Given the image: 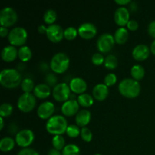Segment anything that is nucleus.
Masks as SVG:
<instances>
[{"mask_svg": "<svg viewBox=\"0 0 155 155\" xmlns=\"http://www.w3.org/2000/svg\"><path fill=\"white\" fill-rule=\"evenodd\" d=\"M118 90L123 96L127 98H136L141 91L139 81L133 78H125L118 85Z\"/></svg>", "mask_w": 155, "mask_h": 155, "instance_id": "nucleus-1", "label": "nucleus"}, {"mask_svg": "<svg viewBox=\"0 0 155 155\" xmlns=\"http://www.w3.org/2000/svg\"><path fill=\"white\" fill-rule=\"evenodd\" d=\"M22 78L19 71L16 69L6 68L0 73V83L8 89L16 88L21 84Z\"/></svg>", "mask_w": 155, "mask_h": 155, "instance_id": "nucleus-2", "label": "nucleus"}, {"mask_svg": "<svg viewBox=\"0 0 155 155\" xmlns=\"http://www.w3.org/2000/svg\"><path fill=\"white\" fill-rule=\"evenodd\" d=\"M68 127V121L62 115H54L48 120L45 124L47 132L54 136L65 133Z\"/></svg>", "mask_w": 155, "mask_h": 155, "instance_id": "nucleus-3", "label": "nucleus"}, {"mask_svg": "<svg viewBox=\"0 0 155 155\" xmlns=\"http://www.w3.org/2000/svg\"><path fill=\"white\" fill-rule=\"evenodd\" d=\"M70 65V58L64 52H58L54 54L50 61V67L53 72L56 74H63L68 69Z\"/></svg>", "mask_w": 155, "mask_h": 155, "instance_id": "nucleus-4", "label": "nucleus"}, {"mask_svg": "<svg viewBox=\"0 0 155 155\" xmlns=\"http://www.w3.org/2000/svg\"><path fill=\"white\" fill-rule=\"evenodd\" d=\"M27 32L25 28L22 27H16L10 30L8 36L9 42L14 46H23L27 42Z\"/></svg>", "mask_w": 155, "mask_h": 155, "instance_id": "nucleus-5", "label": "nucleus"}, {"mask_svg": "<svg viewBox=\"0 0 155 155\" xmlns=\"http://www.w3.org/2000/svg\"><path fill=\"white\" fill-rule=\"evenodd\" d=\"M36 104V98L32 93H23L18 101V107L20 110L27 113L34 109Z\"/></svg>", "mask_w": 155, "mask_h": 155, "instance_id": "nucleus-6", "label": "nucleus"}, {"mask_svg": "<svg viewBox=\"0 0 155 155\" xmlns=\"http://www.w3.org/2000/svg\"><path fill=\"white\" fill-rule=\"evenodd\" d=\"M18 21V14L14 8L5 7L0 11V24L2 27H8Z\"/></svg>", "mask_w": 155, "mask_h": 155, "instance_id": "nucleus-7", "label": "nucleus"}, {"mask_svg": "<svg viewBox=\"0 0 155 155\" xmlns=\"http://www.w3.org/2000/svg\"><path fill=\"white\" fill-rule=\"evenodd\" d=\"M71 88L66 83H58L52 90L53 98L58 101H66L69 100L71 95Z\"/></svg>", "mask_w": 155, "mask_h": 155, "instance_id": "nucleus-8", "label": "nucleus"}, {"mask_svg": "<svg viewBox=\"0 0 155 155\" xmlns=\"http://www.w3.org/2000/svg\"><path fill=\"white\" fill-rule=\"evenodd\" d=\"M115 40L113 35L110 33H103L97 40V48L101 53H107L113 48Z\"/></svg>", "mask_w": 155, "mask_h": 155, "instance_id": "nucleus-9", "label": "nucleus"}, {"mask_svg": "<svg viewBox=\"0 0 155 155\" xmlns=\"http://www.w3.org/2000/svg\"><path fill=\"white\" fill-rule=\"evenodd\" d=\"M34 133L29 129L20 130L15 136V142L22 148H28L34 140Z\"/></svg>", "mask_w": 155, "mask_h": 155, "instance_id": "nucleus-10", "label": "nucleus"}, {"mask_svg": "<svg viewBox=\"0 0 155 155\" xmlns=\"http://www.w3.org/2000/svg\"><path fill=\"white\" fill-rule=\"evenodd\" d=\"M64 31L61 27L58 24H51L47 27L46 36L51 42L57 43L61 42L64 37Z\"/></svg>", "mask_w": 155, "mask_h": 155, "instance_id": "nucleus-11", "label": "nucleus"}, {"mask_svg": "<svg viewBox=\"0 0 155 155\" xmlns=\"http://www.w3.org/2000/svg\"><path fill=\"white\" fill-rule=\"evenodd\" d=\"M80 36L85 39H92L97 34V27L92 23L86 22L80 24L78 28Z\"/></svg>", "mask_w": 155, "mask_h": 155, "instance_id": "nucleus-12", "label": "nucleus"}, {"mask_svg": "<svg viewBox=\"0 0 155 155\" xmlns=\"http://www.w3.org/2000/svg\"><path fill=\"white\" fill-rule=\"evenodd\" d=\"M54 112V104L51 101L41 103L37 108V115L42 120L49 119Z\"/></svg>", "mask_w": 155, "mask_h": 155, "instance_id": "nucleus-13", "label": "nucleus"}, {"mask_svg": "<svg viewBox=\"0 0 155 155\" xmlns=\"http://www.w3.org/2000/svg\"><path fill=\"white\" fill-rule=\"evenodd\" d=\"M80 104L75 99H69L63 103L61 106V112L67 117H71L77 115L80 110Z\"/></svg>", "mask_w": 155, "mask_h": 155, "instance_id": "nucleus-14", "label": "nucleus"}, {"mask_svg": "<svg viewBox=\"0 0 155 155\" xmlns=\"http://www.w3.org/2000/svg\"><path fill=\"white\" fill-rule=\"evenodd\" d=\"M115 23L120 27L127 25L130 21V12L126 7H120L114 13Z\"/></svg>", "mask_w": 155, "mask_h": 155, "instance_id": "nucleus-15", "label": "nucleus"}, {"mask_svg": "<svg viewBox=\"0 0 155 155\" xmlns=\"http://www.w3.org/2000/svg\"><path fill=\"white\" fill-rule=\"evenodd\" d=\"M150 48L145 44H139L137 45L133 50V57L134 59L139 61H145L148 58L150 54Z\"/></svg>", "mask_w": 155, "mask_h": 155, "instance_id": "nucleus-16", "label": "nucleus"}, {"mask_svg": "<svg viewBox=\"0 0 155 155\" xmlns=\"http://www.w3.org/2000/svg\"><path fill=\"white\" fill-rule=\"evenodd\" d=\"M70 88L71 90L75 94H81L85 93V91L87 89V83L80 77H74L70 82Z\"/></svg>", "mask_w": 155, "mask_h": 155, "instance_id": "nucleus-17", "label": "nucleus"}, {"mask_svg": "<svg viewBox=\"0 0 155 155\" xmlns=\"http://www.w3.org/2000/svg\"><path fill=\"white\" fill-rule=\"evenodd\" d=\"M108 93V86H106L104 83H98V84L95 85L92 89L93 97L98 101H103V100L106 99Z\"/></svg>", "mask_w": 155, "mask_h": 155, "instance_id": "nucleus-18", "label": "nucleus"}, {"mask_svg": "<svg viewBox=\"0 0 155 155\" xmlns=\"http://www.w3.org/2000/svg\"><path fill=\"white\" fill-rule=\"evenodd\" d=\"M18 56V50L14 45H7L2 51V58L6 62H12Z\"/></svg>", "mask_w": 155, "mask_h": 155, "instance_id": "nucleus-19", "label": "nucleus"}, {"mask_svg": "<svg viewBox=\"0 0 155 155\" xmlns=\"http://www.w3.org/2000/svg\"><path fill=\"white\" fill-rule=\"evenodd\" d=\"M51 94V89L46 83H39L35 86L33 89V95L38 98L45 99Z\"/></svg>", "mask_w": 155, "mask_h": 155, "instance_id": "nucleus-20", "label": "nucleus"}, {"mask_svg": "<svg viewBox=\"0 0 155 155\" xmlns=\"http://www.w3.org/2000/svg\"><path fill=\"white\" fill-rule=\"evenodd\" d=\"M91 120V112L89 110L83 109V110H80L77 114L75 117L76 124L78 127H86L87 124L90 122Z\"/></svg>", "mask_w": 155, "mask_h": 155, "instance_id": "nucleus-21", "label": "nucleus"}, {"mask_svg": "<svg viewBox=\"0 0 155 155\" xmlns=\"http://www.w3.org/2000/svg\"><path fill=\"white\" fill-rule=\"evenodd\" d=\"M114 37V40L116 43L120 44V45L124 44L127 42V39H128V30H127V29H126L125 27H119V28L115 31Z\"/></svg>", "mask_w": 155, "mask_h": 155, "instance_id": "nucleus-22", "label": "nucleus"}, {"mask_svg": "<svg viewBox=\"0 0 155 155\" xmlns=\"http://www.w3.org/2000/svg\"><path fill=\"white\" fill-rule=\"evenodd\" d=\"M15 141L12 137H4L0 141V150L3 152H8L15 147Z\"/></svg>", "mask_w": 155, "mask_h": 155, "instance_id": "nucleus-23", "label": "nucleus"}, {"mask_svg": "<svg viewBox=\"0 0 155 155\" xmlns=\"http://www.w3.org/2000/svg\"><path fill=\"white\" fill-rule=\"evenodd\" d=\"M131 76L133 79L139 81V80H142L145 77V68L140 64H135L131 68Z\"/></svg>", "mask_w": 155, "mask_h": 155, "instance_id": "nucleus-24", "label": "nucleus"}, {"mask_svg": "<svg viewBox=\"0 0 155 155\" xmlns=\"http://www.w3.org/2000/svg\"><path fill=\"white\" fill-rule=\"evenodd\" d=\"M18 58L23 62L30 61L32 58V51L27 45H23L18 49Z\"/></svg>", "mask_w": 155, "mask_h": 155, "instance_id": "nucleus-25", "label": "nucleus"}, {"mask_svg": "<svg viewBox=\"0 0 155 155\" xmlns=\"http://www.w3.org/2000/svg\"><path fill=\"white\" fill-rule=\"evenodd\" d=\"M77 101L83 107H89L93 104L94 99L89 94L83 93L81 95H79V96L77 97Z\"/></svg>", "mask_w": 155, "mask_h": 155, "instance_id": "nucleus-26", "label": "nucleus"}, {"mask_svg": "<svg viewBox=\"0 0 155 155\" xmlns=\"http://www.w3.org/2000/svg\"><path fill=\"white\" fill-rule=\"evenodd\" d=\"M104 64L107 69H115L118 64L117 58L115 55H114V54H108V55L106 56L105 59H104Z\"/></svg>", "mask_w": 155, "mask_h": 155, "instance_id": "nucleus-27", "label": "nucleus"}, {"mask_svg": "<svg viewBox=\"0 0 155 155\" xmlns=\"http://www.w3.org/2000/svg\"><path fill=\"white\" fill-rule=\"evenodd\" d=\"M61 153L62 155H80V149L75 144H68L65 145Z\"/></svg>", "mask_w": 155, "mask_h": 155, "instance_id": "nucleus-28", "label": "nucleus"}, {"mask_svg": "<svg viewBox=\"0 0 155 155\" xmlns=\"http://www.w3.org/2000/svg\"><path fill=\"white\" fill-rule=\"evenodd\" d=\"M57 18V13L54 9H47L43 15V20L46 24H54V21Z\"/></svg>", "mask_w": 155, "mask_h": 155, "instance_id": "nucleus-29", "label": "nucleus"}, {"mask_svg": "<svg viewBox=\"0 0 155 155\" xmlns=\"http://www.w3.org/2000/svg\"><path fill=\"white\" fill-rule=\"evenodd\" d=\"M51 143H52L53 148H55V149L58 150V151L63 150L65 147L64 138L61 135H56L52 138Z\"/></svg>", "mask_w": 155, "mask_h": 155, "instance_id": "nucleus-30", "label": "nucleus"}, {"mask_svg": "<svg viewBox=\"0 0 155 155\" xmlns=\"http://www.w3.org/2000/svg\"><path fill=\"white\" fill-rule=\"evenodd\" d=\"M21 86L24 93H31V92L33 91L35 88L34 82L30 78H26L23 80Z\"/></svg>", "mask_w": 155, "mask_h": 155, "instance_id": "nucleus-31", "label": "nucleus"}, {"mask_svg": "<svg viewBox=\"0 0 155 155\" xmlns=\"http://www.w3.org/2000/svg\"><path fill=\"white\" fill-rule=\"evenodd\" d=\"M13 112V106L10 103H3L0 106V117H7Z\"/></svg>", "mask_w": 155, "mask_h": 155, "instance_id": "nucleus-32", "label": "nucleus"}, {"mask_svg": "<svg viewBox=\"0 0 155 155\" xmlns=\"http://www.w3.org/2000/svg\"><path fill=\"white\" fill-rule=\"evenodd\" d=\"M78 34V30L73 27H69L66 28L64 31V37L68 40H73L75 39Z\"/></svg>", "mask_w": 155, "mask_h": 155, "instance_id": "nucleus-33", "label": "nucleus"}, {"mask_svg": "<svg viewBox=\"0 0 155 155\" xmlns=\"http://www.w3.org/2000/svg\"><path fill=\"white\" fill-rule=\"evenodd\" d=\"M66 133L69 137L77 138L81 133V130H80V128H79V127L77 125L71 124V125L68 126Z\"/></svg>", "mask_w": 155, "mask_h": 155, "instance_id": "nucleus-34", "label": "nucleus"}, {"mask_svg": "<svg viewBox=\"0 0 155 155\" xmlns=\"http://www.w3.org/2000/svg\"><path fill=\"white\" fill-rule=\"evenodd\" d=\"M81 138L83 141L86 142H89L92 139V133L89 128L87 127H83L81 130V133H80Z\"/></svg>", "mask_w": 155, "mask_h": 155, "instance_id": "nucleus-35", "label": "nucleus"}, {"mask_svg": "<svg viewBox=\"0 0 155 155\" xmlns=\"http://www.w3.org/2000/svg\"><path fill=\"white\" fill-rule=\"evenodd\" d=\"M117 76L113 73H110V74H107L104 77V83L107 86H112L117 83Z\"/></svg>", "mask_w": 155, "mask_h": 155, "instance_id": "nucleus-36", "label": "nucleus"}, {"mask_svg": "<svg viewBox=\"0 0 155 155\" xmlns=\"http://www.w3.org/2000/svg\"><path fill=\"white\" fill-rule=\"evenodd\" d=\"M104 58L101 53H95L92 56V62L96 66H100L104 62Z\"/></svg>", "mask_w": 155, "mask_h": 155, "instance_id": "nucleus-37", "label": "nucleus"}, {"mask_svg": "<svg viewBox=\"0 0 155 155\" xmlns=\"http://www.w3.org/2000/svg\"><path fill=\"white\" fill-rule=\"evenodd\" d=\"M57 77L54 75V74H51L49 73L48 74H47L46 77H45V82H46L47 85H49V86H54V85H57Z\"/></svg>", "mask_w": 155, "mask_h": 155, "instance_id": "nucleus-38", "label": "nucleus"}, {"mask_svg": "<svg viewBox=\"0 0 155 155\" xmlns=\"http://www.w3.org/2000/svg\"><path fill=\"white\" fill-rule=\"evenodd\" d=\"M18 155H39V152L31 148H24L18 152Z\"/></svg>", "mask_w": 155, "mask_h": 155, "instance_id": "nucleus-39", "label": "nucleus"}, {"mask_svg": "<svg viewBox=\"0 0 155 155\" xmlns=\"http://www.w3.org/2000/svg\"><path fill=\"white\" fill-rule=\"evenodd\" d=\"M127 28L131 31H136L139 28V24L136 20H130V21L127 24Z\"/></svg>", "mask_w": 155, "mask_h": 155, "instance_id": "nucleus-40", "label": "nucleus"}, {"mask_svg": "<svg viewBox=\"0 0 155 155\" xmlns=\"http://www.w3.org/2000/svg\"><path fill=\"white\" fill-rule=\"evenodd\" d=\"M148 32L151 37L155 39V20L149 23L148 26Z\"/></svg>", "mask_w": 155, "mask_h": 155, "instance_id": "nucleus-41", "label": "nucleus"}, {"mask_svg": "<svg viewBox=\"0 0 155 155\" xmlns=\"http://www.w3.org/2000/svg\"><path fill=\"white\" fill-rule=\"evenodd\" d=\"M8 34H9V32L7 27H1V28H0V35H1L2 37V38L5 37V36H8Z\"/></svg>", "mask_w": 155, "mask_h": 155, "instance_id": "nucleus-42", "label": "nucleus"}, {"mask_svg": "<svg viewBox=\"0 0 155 155\" xmlns=\"http://www.w3.org/2000/svg\"><path fill=\"white\" fill-rule=\"evenodd\" d=\"M48 155H62V153H61L60 151L55 149V148H51L48 152Z\"/></svg>", "mask_w": 155, "mask_h": 155, "instance_id": "nucleus-43", "label": "nucleus"}, {"mask_svg": "<svg viewBox=\"0 0 155 155\" xmlns=\"http://www.w3.org/2000/svg\"><path fill=\"white\" fill-rule=\"evenodd\" d=\"M115 2L120 5H125L129 3H131V1L130 0H115Z\"/></svg>", "mask_w": 155, "mask_h": 155, "instance_id": "nucleus-44", "label": "nucleus"}, {"mask_svg": "<svg viewBox=\"0 0 155 155\" xmlns=\"http://www.w3.org/2000/svg\"><path fill=\"white\" fill-rule=\"evenodd\" d=\"M46 31H47V27H45V25H39V27H38V32H39V33H46Z\"/></svg>", "mask_w": 155, "mask_h": 155, "instance_id": "nucleus-45", "label": "nucleus"}, {"mask_svg": "<svg viewBox=\"0 0 155 155\" xmlns=\"http://www.w3.org/2000/svg\"><path fill=\"white\" fill-rule=\"evenodd\" d=\"M150 50H151V53L155 55V39L153 41L152 43H151V47H150Z\"/></svg>", "mask_w": 155, "mask_h": 155, "instance_id": "nucleus-46", "label": "nucleus"}, {"mask_svg": "<svg viewBox=\"0 0 155 155\" xmlns=\"http://www.w3.org/2000/svg\"><path fill=\"white\" fill-rule=\"evenodd\" d=\"M130 8H131L132 10L135 11L136 8H137V6H136V3L134 2H132L131 5H130Z\"/></svg>", "mask_w": 155, "mask_h": 155, "instance_id": "nucleus-47", "label": "nucleus"}, {"mask_svg": "<svg viewBox=\"0 0 155 155\" xmlns=\"http://www.w3.org/2000/svg\"><path fill=\"white\" fill-rule=\"evenodd\" d=\"M0 123H1V126H0V130H2L4 127V120H3V117H0Z\"/></svg>", "mask_w": 155, "mask_h": 155, "instance_id": "nucleus-48", "label": "nucleus"}, {"mask_svg": "<svg viewBox=\"0 0 155 155\" xmlns=\"http://www.w3.org/2000/svg\"><path fill=\"white\" fill-rule=\"evenodd\" d=\"M76 95H74V94H71V95H70V99H75L76 100Z\"/></svg>", "mask_w": 155, "mask_h": 155, "instance_id": "nucleus-49", "label": "nucleus"}, {"mask_svg": "<svg viewBox=\"0 0 155 155\" xmlns=\"http://www.w3.org/2000/svg\"><path fill=\"white\" fill-rule=\"evenodd\" d=\"M95 155H101V154H95Z\"/></svg>", "mask_w": 155, "mask_h": 155, "instance_id": "nucleus-50", "label": "nucleus"}]
</instances>
